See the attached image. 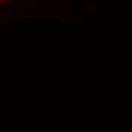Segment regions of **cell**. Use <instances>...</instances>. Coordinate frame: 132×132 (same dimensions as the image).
<instances>
[{
	"label": "cell",
	"mask_w": 132,
	"mask_h": 132,
	"mask_svg": "<svg viewBox=\"0 0 132 132\" xmlns=\"http://www.w3.org/2000/svg\"><path fill=\"white\" fill-rule=\"evenodd\" d=\"M2 12L8 17V20H15V2L11 0L2 6Z\"/></svg>",
	"instance_id": "obj_1"
},
{
	"label": "cell",
	"mask_w": 132,
	"mask_h": 132,
	"mask_svg": "<svg viewBox=\"0 0 132 132\" xmlns=\"http://www.w3.org/2000/svg\"><path fill=\"white\" fill-rule=\"evenodd\" d=\"M14 2H15V3H17V2H23V0H14Z\"/></svg>",
	"instance_id": "obj_2"
}]
</instances>
